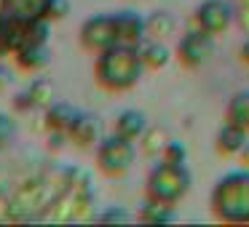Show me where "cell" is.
<instances>
[{
    "label": "cell",
    "mask_w": 249,
    "mask_h": 227,
    "mask_svg": "<svg viewBox=\"0 0 249 227\" xmlns=\"http://www.w3.org/2000/svg\"><path fill=\"white\" fill-rule=\"evenodd\" d=\"M142 72H145V62H142L140 46L115 43L94 59V81L110 94L131 91L142 81Z\"/></svg>",
    "instance_id": "1"
},
{
    "label": "cell",
    "mask_w": 249,
    "mask_h": 227,
    "mask_svg": "<svg viewBox=\"0 0 249 227\" xmlns=\"http://www.w3.org/2000/svg\"><path fill=\"white\" fill-rule=\"evenodd\" d=\"M209 206L225 225H249V168L222 174L209 193Z\"/></svg>",
    "instance_id": "2"
},
{
    "label": "cell",
    "mask_w": 249,
    "mask_h": 227,
    "mask_svg": "<svg viewBox=\"0 0 249 227\" xmlns=\"http://www.w3.org/2000/svg\"><path fill=\"white\" fill-rule=\"evenodd\" d=\"M193 187V174H190L188 163H174V161H161L147 171L145 179V198L161 200V203L177 206Z\"/></svg>",
    "instance_id": "3"
},
{
    "label": "cell",
    "mask_w": 249,
    "mask_h": 227,
    "mask_svg": "<svg viewBox=\"0 0 249 227\" xmlns=\"http://www.w3.org/2000/svg\"><path fill=\"white\" fill-rule=\"evenodd\" d=\"M137 161V145L121 134H110L97 145V168L110 179H118L131 171Z\"/></svg>",
    "instance_id": "4"
},
{
    "label": "cell",
    "mask_w": 249,
    "mask_h": 227,
    "mask_svg": "<svg viewBox=\"0 0 249 227\" xmlns=\"http://www.w3.org/2000/svg\"><path fill=\"white\" fill-rule=\"evenodd\" d=\"M78 38H81V46L89 51V54H102L110 46L118 43V35H115V24H113V14H94L78 30Z\"/></svg>",
    "instance_id": "5"
},
{
    "label": "cell",
    "mask_w": 249,
    "mask_h": 227,
    "mask_svg": "<svg viewBox=\"0 0 249 227\" xmlns=\"http://www.w3.org/2000/svg\"><path fill=\"white\" fill-rule=\"evenodd\" d=\"M214 56V35L204 32L201 27H193L179 38L177 43V59L188 70H198Z\"/></svg>",
    "instance_id": "6"
},
{
    "label": "cell",
    "mask_w": 249,
    "mask_h": 227,
    "mask_svg": "<svg viewBox=\"0 0 249 227\" xmlns=\"http://www.w3.org/2000/svg\"><path fill=\"white\" fill-rule=\"evenodd\" d=\"M233 19H236V8L228 0H204V3L196 6V14H193L196 27H201L204 32L214 35V38L231 30Z\"/></svg>",
    "instance_id": "7"
},
{
    "label": "cell",
    "mask_w": 249,
    "mask_h": 227,
    "mask_svg": "<svg viewBox=\"0 0 249 227\" xmlns=\"http://www.w3.org/2000/svg\"><path fill=\"white\" fill-rule=\"evenodd\" d=\"M56 0H0V11L6 19L17 22H51Z\"/></svg>",
    "instance_id": "8"
},
{
    "label": "cell",
    "mask_w": 249,
    "mask_h": 227,
    "mask_svg": "<svg viewBox=\"0 0 249 227\" xmlns=\"http://www.w3.org/2000/svg\"><path fill=\"white\" fill-rule=\"evenodd\" d=\"M113 24H115V35L118 43H129V46H142L147 40V22L142 14L124 8V11L113 14Z\"/></svg>",
    "instance_id": "9"
},
{
    "label": "cell",
    "mask_w": 249,
    "mask_h": 227,
    "mask_svg": "<svg viewBox=\"0 0 249 227\" xmlns=\"http://www.w3.org/2000/svg\"><path fill=\"white\" fill-rule=\"evenodd\" d=\"M54 104V86L46 78H35L27 88L17 97V107L19 110H49Z\"/></svg>",
    "instance_id": "10"
},
{
    "label": "cell",
    "mask_w": 249,
    "mask_h": 227,
    "mask_svg": "<svg viewBox=\"0 0 249 227\" xmlns=\"http://www.w3.org/2000/svg\"><path fill=\"white\" fill-rule=\"evenodd\" d=\"M67 136H70L72 145L83 147V150L99 145V139H102V136H99V120L89 113H78V118H75V123L70 126Z\"/></svg>",
    "instance_id": "11"
},
{
    "label": "cell",
    "mask_w": 249,
    "mask_h": 227,
    "mask_svg": "<svg viewBox=\"0 0 249 227\" xmlns=\"http://www.w3.org/2000/svg\"><path fill=\"white\" fill-rule=\"evenodd\" d=\"M247 142H249V131L238 129V126H231V123H222V129L214 136V150L222 158H233L244 150Z\"/></svg>",
    "instance_id": "12"
},
{
    "label": "cell",
    "mask_w": 249,
    "mask_h": 227,
    "mask_svg": "<svg viewBox=\"0 0 249 227\" xmlns=\"http://www.w3.org/2000/svg\"><path fill=\"white\" fill-rule=\"evenodd\" d=\"M145 131H147V118L142 110L129 107V110H121L118 113V118H115V134L126 136L131 142H140Z\"/></svg>",
    "instance_id": "13"
},
{
    "label": "cell",
    "mask_w": 249,
    "mask_h": 227,
    "mask_svg": "<svg viewBox=\"0 0 249 227\" xmlns=\"http://www.w3.org/2000/svg\"><path fill=\"white\" fill-rule=\"evenodd\" d=\"M14 59H17L19 70H24V72H40L43 67H49V62H51L49 43H33V46H27V49L17 51V54H14Z\"/></svg>",
    "instance_id": "14"
},
{
    "label": "cell",
    "mask_w": 249,
    "mask_h": 227,
    "mask_svg": "<svg viewBox=\"0 0 249 227\" xmlns=\"http://www.w3.org/2000/svg\"><path fill=\"white\" fill-rule=\"evenodd\" d=\"M137 219L145 222V225H169V222L177 219V211H174L172 203H161V200L145 198V203L140 206Z\"/></svg>",
    "instance_id": "15"
},
{
    "label": "cell",
    "mask_w": 249,
    "mask_h": 227,
    "mask_svg": "<svg viewBox=\"0 0 249 227\" xmlns=\"http://www.w3.org/2000/svg\"><path fill=\"white\" fill-rule=\"evenodd\" d=\"M225 123L249 131V88H241V91H236L231 99H228Z\"/></svg>",
    "instance_id": "16"
},
{
    "label": "cell",
    "mask_w": 249,
    "mask_h": 227,
    "mask_svg": "<svg viewBox=\"0 0 249 227\" xmlns=\"http://www.w3.org/2000/svg\"><path fill=\"white\" fill-rule=\"evenodd\" d=\"M78 113L81 110L70 107V104L65 102H54L49 110H46V126H49V131H70V126L75 123Z\"/></svg>",
    "instance_id": "17"
},
{
    "label": "cell",
    "mask_w": 249,
    "mask_h": 227,
    "mask_svg": "<svg viewBox=\"0 0 249 227\" xmlns=\"http://www.w3.org/2000/svg\"><path fill=\"white\" fill-rule=\"evenodd\" d=\"M140 54H142V62H145V70H163L172 62V51L158 40H145L140 46Z\"/></svg>",
    "instance_id": "18"
},
{
    "label": "cell",
    "mask_w": 249,
    "mask_h": 227,
    "mask_svg": "<svg viewBox=\"0 0 249 227\" xmlns=\"http://www.w3.org/2000/svg\"><path fill=\"white\" fill-rule=\"evenodd\" d=\"M145 22H147V38H153V40L166 38L177 27V22H174V16L169 11H153L150 16H145Z\"/></svg>",
    "instance_id": "19"
},
{
    "label": "cell",
    "mask_w": 249,
    "mask_h": 227,
    "mask_svg": "<svg viewBox=\"0 0 249 227\" xmlns=\"http://www.w3.org/2000/svg\"><path fill=\"white\" fill-rule=\"evenodd\" d=\"M140 145H142V152H145L147 158L163 155V150H166V145H169V134L163 129H158V126H153V129L147 126V131L142 134Z\"/></svg>",
    "instance_id": "20"
},
{
    "label": "cell",
    "mask_w": 249,
    "mask_h": 227,
    "mask_svg": "<svg viewBox=\"0 0 249 227\" xmlns=\"http://www.w3.org/2000/svg\"><path fill=\"white\" fill-rule=\"evenodd\" d=\"M19 129H17V120L11 118V115L0 113V150H6L8 145H11L14 139H17Z\"/></svg>",
    "instance_id": "21"
},
{
    "label": "cell",
    "mask_w": 249,
    "mask_h": 227,
    "mask_svg": "<svg viewBox=\"0 0 249 227\" xmlns=\"http://www.w3.org/2000/svg\"><path fill=\"white\" fill-rule=\"evenodd\" d=\"M166 161H174V163H188V147H185V142H177V139H169L166 150H163V155Z\"/></svg>",
    "instance_id": "22"
},
{
    "label": "cell",
    "mask_w": 249,
    "mask_h": 227,
    "mask_svg": "<svg viewBox=\"0 0 249 227\" xmlns=\"http://www.w3.org/2000/svg\"><path fill=\"white\" fill-rule=\"evenodd\" d=\"M97 219L99 222H118V225H124V222H131V214L124 209V206H110V209L102 211Z\"/></svg>",
    "instance_id": "23"
},
{
    "label": "cell",
    "mask_w": 249,
    "mask_h": 227,
    "mask_svg": "<svg viewBox=\"0 0 249 227\" xmlns=\"http://www.w3.org/2000/svg\"><path fill=\"white\" fill-rule=\"evenodd\" d=\"M14 83V75H11V70H8L6 65H0V97L8 91V86Z\"/></svg>",
    "instance_id": "24"
},
{
    "label": "cell",
    "mask_w": 249,
    "mask_h": 227,
    "mask_svg": "<svg viewBox=\"0 0 249 227\" xmlns=\"http://www.w3.org/2000/svg\"><path fill=\"white\" fill-rule=\"evenodd\" d=\"M238 59L244 62V65H249V38L241 43V49H238Z\"/></svg>",
    "instance_id": "25"
},
{
    "label": "cell",
    "mask_w": 249,
    "mask_h": 227,
    "mask_svg": "<svg viewBox=\"0 0 249 227\" xmlns=\"http://www.w3.org/2000/svg\"><path fill=\"white\" fill-rule=\"evenodd\" d=\"M236 158H238V163H241V166H247V168H249V142H247V145H244V150L238 152Z\"/></svg>",
    "instance_id": "26"
}]
</instances>
